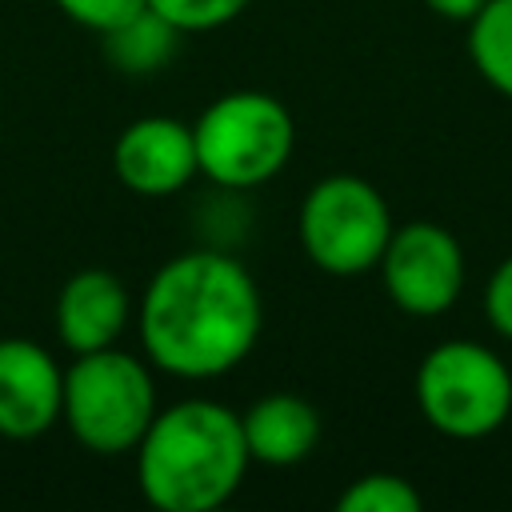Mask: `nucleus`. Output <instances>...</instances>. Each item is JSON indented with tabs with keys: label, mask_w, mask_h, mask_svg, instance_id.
Instances as JSON below:
<instances>
[{
	"label": "nucleus",
	"mask_w": 512,
	"mask_h": 512,
	"mask_svg": "<svg viewBox=\"0 0 512 512\" xmlns=\"http://www.w3.org/2000/svg\"><path fill=\"white\" fill-rule=\"evenodd\" d=\"M260 328V288L224 248H192L164 260L136 304V332L148 364L180 380L232 372L256 348Z\"/></svg>",
	"instance_id": "obj_1"
},
{
	"label": "nucleus",
	"mask_w": 512,
	"mask_h": 512,
	"mask_svg": "<svg viewBox=\"0 0 512 512\" xmlns=\"http://www.w3.org/2000/svg\"><path fill=\"white\" fill-rule=\"evenodd\" d=\"M252 456L240 412L220 400H180L152 416L136 444V480L160 512H212L240 488Z\"/></svg>",
	"instance_id": "obj_2"
},
{
	"label": "nucleus",
	"mask_w": 512,
	"mask_h": 512,
	"mask_svg": "<svg viewBox=\"0 0 512 512\" xmlns=\"http://www.w3.org/2000/svg\"><path fill=\"white\" fill-rule=\"evenodd\" d=\"M156 412L152 368L116 344L80 352L64 372L60 420L68 424L76 444L96 456L136 452Z\"/></svg>",
	"instance_id": "obj_3"
},
{
	"label": "nucleus",
	"mask_w": 512,
	"mask_h": 512,
	"mask_svg": "<svg viewBox=\"0 0 512 512\" xmlns=\"http://www.w3.org/2000/svg\"><path fill=\"white\" fill-rule=\"evenodd\" d=\"M192 140L200 176L228 192H244L260 188L288 164L296 148V124L276 96L244 88L216 96L192 124Z\"/></svg>",
	"instance_id": "obj_4"
},
{
	"label": "nucleus",
	"mask_w": 512,
	"mask_h": 512,
	"mask_svg": "<svg viewBox=\"0 0 512 512\" xmlns=\"http://www.w3.org/2000/svg\"><path fill=\"white\" fill-rule=\"evenodd\" d=\"M420 416L452 440H480L512 416V372L476 340H444L416 368Z\"/></svg>",
	"instance_id": "obj_5"
},
{
	"label": "nucleus",
	"mask_w": 512,
	"mask_h": 512,
	"mask_svg": "<svg viewBox=\"0 0 512 512\" xmlns=\"http://www.w3.org/2000/svg\"><path fill=\"white\" fill-rule=\"evenodd\" d=\"M392 228L396 224L384 196L348 172L316 180L300 204L304 256L328 276H360L376 268Z\"/></svg>",
	"instance_id": "obj_6"
},
{
	"label": "nucleus",
	"mask_w": 512,
	"mask_h": 512,
	"mask_svg": "<svg viewBox=\"0 0 512 512\" xmlns=\"http://www.w3.org/2000/svg\"><path fill=\"white\" fill-rule=\"evenodd\" d=\"M376 268L388 300L408 316H440L464 288V248L444 224L432 220L392 228Z\"/></svg>",
	"instance_id": "obj_7"
},
{
	"label": "nucleus",
	"mask_w": 512,
	"mask_h": 512,
	"mask_svg": "<svg viewBox=\"0 0 512 512\" xmlns=\"http://www.w3.org/2000/svg\"><path fill=\"white\" fill-rule=\"evenodd\" d=\"M112 172L136 196H172L200 176L192 124L176 116H140L112 144Z\"/></svg>",
	"instance_id": "obj_8"
},
{
	"label": "nucleus",
	"mask_w": 512,
	"mask_h": 512,
	"mask_svg": "<svg viewBox=\"0 0 512 512\" xmlns=\"http://www.w3.org/2000/svg\"><path fill=\"white\" fill-rule=\"evenodd\" d=\"M64 372L48 348L24 336L0 340V436L36 440L60 420Z\"/></svg>",
	"instance_id": "obj_9"
},
{
	"label": "nucleus",
	"mask_w": 512,
	"mask_h": 512,
	"mask_svg": "<svg viewBox=\"0 0 512 512\" xmlns=\"http://www.w3.org/2000/svg\"><path fill=\"white\" fill-rule=\"evenodd\" d=\"M132 320V296L124 280L108 268H84L64 280L56 296V336L60 344L80 356L96 348H112Z\"/></svg>",
	"instance_id": "obj_10"
},
{
	"label": "nucleus",
	"mask_w": 512,
	"mask_h": 512,
	"mask_svg": "<svg viewBox=\"0 0 512 512\" xmlns=\"http://www.w3.org/2000/svg\"><path fill=\"white\" fill-rule=\"evenodd\" d=\"M248 456L268 468H292L320 444V412L292 392H268L240 412Z\"/></svg>",
	"instance_id": "obj_11"
},
{
	"label": "nucleus",
	"mask_w": 512,
	"mask_h": 512,
	"mask_svg": "<svg viewBox=\"0 0 512 512\" xmlns=\"http://www.w3.org/2000/svg\"><path fill=\"white\" fill-rule=\"evenodd\" d=\"M176 36L180 32L164 16H156L152 8H144L132 20H124L120 28L104 32V52H108V60L120 72L140 76V72H156V68H164L172 60Z\"/></svg>",
	"instance_id": "obj_12"
},
{
	"label": "nucleus",
	"mask_w": 512,
	"mask_h": 512,
	"mask_svg": "<svg viewBox=\"0 0 512 512\" xmlns=\"http://www.w3.org/2000/svg\"><path fill=\"white\" fill-rule=\"evenodd\" d=\"M468 56L476 72L512 100V0H488L468 20Z\"/></svg>",
	"instance_id": "obj_13"
},
{
	"label": "nucleus",
	"mask_w": 512,
	"mask_h": 512,
	"mask_svg": "<svg viewBox=\"0 0 512 512\" xmlns=\"http://www.w3.org/2000/svg\"><path fill=\"white\" fill-rule=\"evenodd\" d=\"M420 504L424 500L412 488V480L396 472H368L352 480L336 500L340 512H420Z\"/></svg>",
	"instance_id": "obj_14"
},
{
	"label": "nucleus",
	"mask_w": 512,
	"mask_h": 512,
	"mask_svg": "<svg viewBox=\"0 0 512 512\" xmlns=\"http://www.w3.org/2000/svg\"><path fill=\"white\" fill-rule=\"evenodd\" d=\"M252 0H148L156 16H164L176 32H212L236 20Z\"/></svg>",
	"instance_id": "obj_15"
},
{
	"label": "nucleus",
	"mask_w": 512,
	"mask_h": 512,
	"mask_svg": "<svg viewBox=\"0 0 512 512\" xmlns=\"http://www.w3.org/2000/svg\"><path fill=\"white\" fill-rule=\"evenodd\" d=\"M56 8L68 20H76V24H84V28L104 36V32L120 28L124 20H132L136 12H144L148 0H56Z\"/></svg>",
	"instance_id": "obj_16"
},
{
	"label": "nucleus",
	"mask_w": 512,
	"mask_h": 512,
	"mask_svg": "<svg viewBox=\"0 0 512 512\" xmlns=\"http://www.w3.org/2000/svg\"><path fill=\"white\" fill-rule=\"evenodd\" d=\"M484 316L488 324L512 340V256H504L496 264V272L488 276V288H484Z\"/></svg>",
	"instance_id": "obj_17"
},
{
	"label": "nucleus",
	"mask_w": 512,
	"mask_h": 512,
	"mask_svg": "<svg viewBox=\"0 0 512 512\" xmlns=\"http://www.w3.org/2000/svg\"><path fill=\"white\" fill-rule=\"evenodd\" d=\"M424 4H428L436 16H444V20H464V24H468L488 0H424Z\"/></svg>",
	"instance_id": "obj_18"
}]
</instances>
